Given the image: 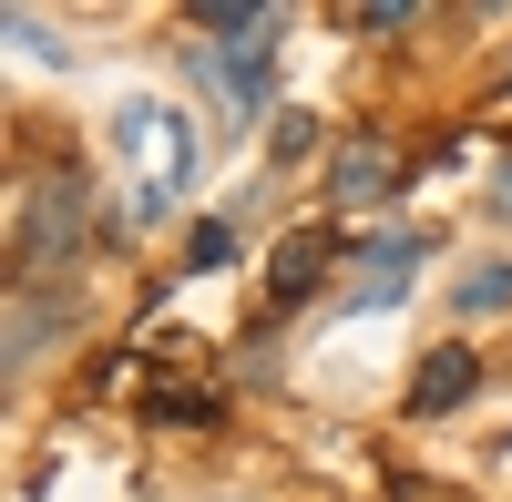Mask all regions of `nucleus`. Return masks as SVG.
<instances>
[{"mask_svg":"<svg viewBox=\"0 0 512 502\" xmlns=\"http://www.w3.org/2000/svg\"><path fill=\"white\" fill-rule=\"evenodd\" d=\"M82 205H93V195H82V175H41V185L21 195V226H11V267H21V287L82 257V236H93V216H82Z\"/></svg>","mask_w":512,"mask_h":502,"instance_id":"1","label":"nucleus"},{"mask_svg":"<svg viewBox=\"0 0 512 502\" xmlns=\"http://www.w3.org/2000/svg\"><path fill=\"white\" fill-rule=\"evenodd\" d=\"M113 144H123V164H134V175H144V216H154V205H175L185 185H195V123L175 113V103H134V113H123L113 123Z\"/></svg>","mask_w":512,"mask_h":502,"instance_id":"2","label":"nucleus"},{"mask_svg":"<svg viewBox=\"0 0 512 502\" xmlns=\"http://www.w3.org/2000/svg\"><path fill=\"white\" fill-rule=\"evenodd\" d=\"M400 185V144L390 134H349L338 144V164H328V205H379Z\"/></svg>","mask_w":512,"mask_h":502,"instance_id":"3","label":"nucleus"},{"mask_svg":"<svg viewBox=\"0 0 512 502\" xmlns=\"http://www.w3.org/2000/svg\"><path fill=\"white\" fill-rule=\"evenodd\" d=\"M472 380H482V359L461 349V339H441L431 359H420V380H410V421H441V410H461V400H472Z\"/></svg>","mask_w":512,"mask_h":502,"instance_id":"4","label":"nucleus"},{"mask_svg":"<svg viewBox=\"0 0 512 502\" xmlns=\"http://www.w3.org/2000/svg\"><path fill=\"white\" fill-rule=\"evenodd\" d=\"M420 267V236H369V257H359V287H349V308H390L400 287Z\"/></svg>","mask_w":512,"mask_h":502,"instance_id":"5","label":"nucleus"},{"mask_svg":"<svg viewBox=\"0 0 512 502\" xmlns=\"http://www.w3.org/2000/svg\"><path fill=\"white\" fill-rule=\"evenodd\" d=\"M318 277H328V246H318V226H308V236H287V246H277L267 298H277V308H308V298H318Z\"/></svg>","mask_w":512,"mask_h":502,"instance_id":"6","label":"nucleus"},{"mask_svg":"<svg viewBox=\"0 0 512 502\" xmlns=\"http://www.w3.org/2000/svg\"><path fill=\"white\" fill-rule=\"evenodd\" d=\"M420 0H349V31H410Z\"/></svg>","mask_w":512,"mask_h":502,"instance_id":"7","label":"nucleus"},{"mask_svg":"<svg viewBox=\"0 0 512 502\" xmlns=\"http://www.w3.org/2000/svg\"><path fill=\"white\" fill-rule=\"evenodd\" d=\"M502 298H512V267H472V277H461V308H472V318L502 308Z\"/></svg>","mask_w":512,"mask_h":502,"instance_id":"8","label":"nucleus"},{"mask_svg":"<svg viewBox=\"0 0 512 502\" xmlns=\"http://www.w3.org/2000/svg\"><path fill=\"white\" fill-rule=\"evenodd\" d=\"M185 257H195V267H226V257H236V236H226V226H195Z\"/></svg>","mask_w":512,"mask_h":502,"instance_id":"9","label":"nucleus"},{"mask_svg":"<svg viewBox=\"0 0 512 502\" xmlns=\"http://www.w3.org/2000/svg\"><path fill=\"white\" fill-rule=\"evenodd\" d=\"M502 216H512V164H502Z\"/></svg>","mask_w":512,"mask_h":502,"instance_id":"10","label":"nucleus"},{"mask_svg":"<svg viewBox=\"0 0 512 502\" xmlns=\"http://www.w3.org/2000/svg\"><path fill=\"white\" fill-rule=\"evenodd\" d=\"M502 82H512V62H502Z\"/></svg>","mask_w":512,"mask_h":502,"instance_id":"11","label":"nucleus"}]
</instances>
